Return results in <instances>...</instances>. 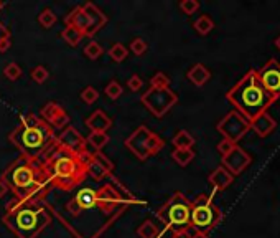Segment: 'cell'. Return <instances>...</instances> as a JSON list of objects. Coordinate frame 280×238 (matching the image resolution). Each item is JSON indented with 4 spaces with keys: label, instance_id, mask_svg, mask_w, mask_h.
<instances>
[{
    "label": "cell",
    "instance_id": "1",
    "mask_svg": "<svg viewBox=\"0 0 280 238\" xmlns=\"http://www.w3.org/2000/svg\"><path fill=\"white\" fill-rule=\"evenodd\" d=\"M99 189L83 187L61 209L46 207L75 238H101L129 205L144 203L114 175Z\"/></svg>",
    "mask_w": 280,
    "mask_h": 238
},
{
    "label": "cell",
    "instance_id": "2",
    "mask_svg": "<svg viewBox=\"0 0 280 238\" xmlns=\"http://www.w3.org/2000/svg\"><path fill=\"white\" fill-rule=\"evenodd\" d=\"M2 181L18 200L45 202L53 190L43 162H31L20 156L2 172Z\"/></svg>",
    "mask_w": 280,
    "mask_h": 238
},
{
    "label": "cell",
    "instance_id": "3",
    "mask_svg": "<svg viewBox=\"0 0 280 238\" xmlns=\"http://www.w3.org/2000/svg\"><path fill=\"white\" fill-rule=\"evenodd\" d=\"M40 162H43L48 170L53 190L56 189L61 192H73L88 178L86 157L76 156L63 149L56 141Z\"/></svg>",
    "mask_w": 280,
    "mask_h": 238
},
{
    "label": "cell",
    "instance_id": "4",
    "mask_svg": "<svg viewBox=\"0 0 280 238\" xmlns=\"http://www.w3.org/2000/svg\"><path fill=\"white\" fill-rule=\"evenodd\" d=\"M2 223L17 238H37L51 223V214L45 202L13 198L7 203Z\"/></svg>",
    "mask_w": 280,
    "mask_h": 238
},
{
    "label": "cell",
    "instance_id": "5",
    "mask_svg": "<svg viewBox=\"0 0 280 238\" xmlns=\"http://www.w3.org/2000/svg\"><path fill=\"white\" fill-rule=\"evenodd\" d=\"M277 95L270 93L262 84L259 73L256 70H251L249 73L239 79L236 86L226 93V99L236 106V111L251 123L262 112H267V109L277 101Z\"/></svg>",
    "mask_w": 280,
    "mask_h": 238
},
{
    "label": "cell",
    "instance_id": "6",
    "mask_svg": "<svg viewBox=\"0 0 280 238\" xmlns=\"http://www.w3.org/2000/svg\"><path fill=\"white\" fill-rule=\"evenodd\" d=\"M9 141L20 151L22 157L28 159L31 162H40L48 149L55 144L56 136L55 129L48 123L42 121L33 128L18 124L9 134Z\"/></svg>",
    "mask_w": 280,
    "mask_h": 238
},
{
    "label": "cell",
    "instance_id": "7",
    "mask_svg": "<svg viewBox=\"0 0 280 238\" xmlns=\"http://www.w3.org/2000/svg\"><path fill=\"white\" fill-rule=\"evenodd\" d=\"M155 215L166 228L170 230H182L190 228V217H191V200H188L182 192H175Z\"/></svg>",
    "mask_w": 280,
    "mask_h": 238
},
{
    "label": "cell",
    "instance_id": "8",
    "mask_svg": "<svg viewBox=\"0 0 280 238\" xmlns=\"http://www.w3.org/2000/svg\"><path fill=\"white\" fill-rule=\"evenodd\" d=\"M223 220V212L219 210L209 195H198L191 202V217H190V228L195 231H206L209 233L213 228H216L219 222Z\"/></svg>",
    "mask_w": 280,
    "mask_h": 238
},
{
    "label": "cell",
    "instance_id": "9",
    "mask_svg": "<svg viewBox=\"0 0 280 238\" xmlns=\"http://www.w3.org/2000/svg\"><path fill=\"white\" fill-rule=\"evenodd\" d=\"M140 101L155 117H163L178 103V95L170 88H149Z\"/></svg>",
    "mask_w": 280,
    "mask_h": 238
},
{
    "label": "cell",
    "instance_id": "10",
    "mask_svg": "<svg viewBox=\"0 0 280 238\" xmlns=\"http://www.w3.org/2000/svg\"><path fill=\"white\" fill-rule=\"evenodd\" d=\"M216 129L219 134L223 136V139H228V141L237 144V141H241L246 136V132H249L251 123L241 114V112H237L234 109V111L228 112V114L216 124Z\"/></svg>",
    "mask_w": 280,
    "mask_h": 238
},
{
    "label": "cell",
    "instance_id": "11",
    "mask_svg": "<svg viewBox=\"0 0 280 238\" xmlns=\"http://www.w3.org/2000/svg\"><path fill=\"white\" fill-rule=\"evenodd\" d=\"M56 142L58 145H61L63 149L69 151L76 156L88 157L89 154L88 144H86V137L76 128H73V126H68V128L59 132L56 136Z\"/></svg>",
    "mask_w": 280,
    "mask_h": 238
},
{
    "label": "cell",
    "instance_id": "12",
    "mask_svg": "<svg viewBox=\"0 0 280 238\" xmlns=\"http://www.w3.org/2000/svg\"><path fill=\"white\" fill-rule=\"evenodd\" d=\"M152 134V131L147 128V126H138V128L132 132V134L125 139V147H127L132 154H134L138 161H147L149 156V147H147V142H149V137Z\"/></svg>",
    "mask_w": 280,
    "mask_h": 238
},
{
    "label": "cell",
    "instance_id": "13",
    "mask_svg": "<svg viewBox=\"0 0 280 238\" xmlns=\"http://www.w3.org/2000/svg\"><path fill=\"white\" fill-rule=\"evenodd\" d=\"M251 162H252L251 154H248V152L239 147V145H236L228 156L223 157V167L228 172H231L232 175L242 174V172L251 165Z\"/></svg>",
    "mask_w": 280,
    "mask_h": 238
},
{
    "label": "cell",
    "instance_id": "14",
    "mask_svg": "<svg viewBox=\"0 0 280 238\" xmlns=\"http://www.w3.org/2000/svg\"><path fill=\"white\" fill-rule=\"evenodd\" d=\"M257 73L265 88L278 96L280 95V63L277 60L274 58L269 60V62L262 66V70Z\"/></svg>",
    "mask_w": 280,
    "mask_h": 238
},
{
    "label": "cell",
    "instance_id": "15",
    "mask_svg": "<svg viewBox=\"0 0 280 238\" xmlns=\"http://www.w3.org/2000/svg\"><path fill=\"white\" fill-rule=\"evenodd\" d=\"M83 9L86 12V15H88L89 22H91V28H89L88 37L92 38L97 32H101L104 28L106 23H108V15H106V13L101 9H99V7L94 5L92 2H86L83 5Z\"/></svg>",
    "mask_w": 280,
    "mask_h": 238
},
{
    "label": "cell",
    "instance_id": "16",
    "mask_svg": "<svg viewBox=\"0 0 280 238\" xmlns=\"http://www.w3.org/2000/svg\"><path fill=\"white\" fill-rule=\"evenodd\" d=\"M64 25L75 26V28H78L79 32L83 33L84 37H88L89 28H91V22H89L88 15H86L83 5L75 7V9H73V10L68 13V15L64 17Z\"/></svg>",
    "mask_w": 280,
    "mask_h": 238
},
{
    "label": "cell",
    "instance_id": "17",
    "mask_svg": "<svg viewBox=\"0 0 280 238\" xmlns=\"http://www.w3.org/2000/svg\"><path fill=\"white\" fill-rule=\"evenodd\" d=\"M277 128V123L275 119L272 117L267 112H262V114H259L256 119H252L251 121V129L256 132L259 137H267L269 134L275 131Z\"/></svg>",
    "mask_w": 280,
    "mask_h": 238
},
{
    "label": "cell",
    "instance_id": "18",
    "mask_svg": "<svg viewBox=\"0 0 280 238\" xmlns=\"http://www.w3.org/2000/svg\"><path fill=\"white\" fill-rule=\"evenodd\" d=\"M86 126L91 132H108L112 128V119L102 109H97L86 119Z\"/></svg>",
    "mask_w": 280,
    "mask_h": 238
},
{
    "label": "cell",
    "instance_id": "19",
    "mask_svg": "<svg viewBox=\"0 0 280 238\" xmlns=\"http://www.w3.org/2000/svg\"><path fill=\"white\" fill-rule=\"evenodd\" d=\"M208 182L215 187L216 190H226L229 187V185L234 182V175L231 174V172L226 170L223 165L221 167H216L215 170L211 172V174L208 175Z\"/></svg>",
    "mask_w": 280,
    "mask_h": 238
},
{
    "label": "cell",
    "instance_id": "20",
    "mask_svg": "<svg viewBox=\"0 0 280 238\" xmlns=\"http://www.w3.org/2000/svg\"><path fill=\"white\" fill-rule=\"evenodd\" d=\"M186 78H188L195 86L201 88V86H204L211 79V71L206 68L203 63H196V65H193L191 68L188 70V73H186Z\"/></svg>",
    "mask_w": 280,
    "mask_h": 238
},
{
    "label": "cell",
    "instance_id": "21",
    "mask_svg": "<svg viewBox=\"0 0 280 238\" xmlns=\"http://www.w3.org/2000/svg\"><path fill=\"white\" fill-rule=\"evenodd\" d=\"M111 142V137L108 132H89L86 137V144L92 149V152H102V149Z\"/></svg>",
    "mask_w": 280,
    "mask_h": 238
},
{
    "label": "cell",
    "instance_id": "22",
    "mask_svg": "<svg viewBox=\"0 0 280 238\" xmlns=\"http://www.w3.org/2000/svg\"><path fill=\"white\" fill-rule=\"evenodd\" d=\"M171 144L175 149H193V145H195V137L186 129H180L175 136L171 139Z\"/></svg>",
    "mask_w": 280,
    "mask_h": 238
},
{
    "label": "cell",
    "instance_id": "23",
    "mask_svg": "<svg viewBox=\"0 0 280 238\" xmlns=\"http://www.w3.org/2000/svg\"><path fill=\"white\" fill-rule=\"evenodd\" d=\"M86 170H88V177L94 178L96 182L112 175V174H109V172L102 167V165H99L96 161H92V159L89 157V154H88V157H86Z\"/></svg>",
    "mask_w": 280,
    "mask_h": 238
},
{
    "label": "cell",
    "instance_id": "24",
    "mask_svg": "<svg viewBox=\"0 0 280 238\" xmlns=\"http://www.w3.org/2000/svg\"><path fill=\"white\" fill-rule=\"evenodd\" d=\"M61 38L64 40V43H68L69 46L75 48V46H78L79 43H81V40L84 38V35L78 28H75V26L66 25L64 28L61 30Z\"/></svg>",
    "mask_w": 280,
    "mask_h": 238
},
{
    "label": "cell",
    "instance_id": "25",
    "mask_svg": "<svg viewBox=\"0 0 280 238\" xmlns=\"http://www.w3.org/2000/svg\"><path fill=\"white\" fill-rule=\"evenodd\" d=\"M171 159L180 165V167H186V165L195 159V151L193 149H173Z\"/></svg>",
    "mask_w": 280,
    "mask_h": 238
},
{
    "label": "cell",
    "instance_id": "26",
    "mask_svg": "<svg viewBox=\"0 0 280 238\" xmlns=\"http://www.w3.org/2000/svg\"><path fill=\"white\" fill-rule=\"evenodd\" d=\"M137 235L140 238H160V230L152 220H145L137 228Z\"/></svg>",
    "mask_w": 280,
    "mask_h": 238
},
{
    "label": "cell",
    "instance_id": "27",
    "mask_svg": "<svg viewBox=\"0 0 280 238\" xmlns=\"http://www.w3.org/2000/svg\"><path fill=\"white\" fill-rule=\"evenodd\" d=\"M193 26H195V30L199 33V35H208V33L215 28V22H213V18L209 15H201L199 18L195 20Z\"/></svg>",
    "mask_w": 280,
    "mask_h": 238
},
{
    "label": "cell",
    "instance_id": "28",
    "mask_svg": "<svg viewBox=\"0 0 280 238\" xmlns=\"http://www.w3.org/2000/svg\"><path fill=\"white\" fill-rule=\"evenodd\" d=\"M53 129H66L69 126V116H68V112H66L63 108H59L58 112L55 116H53V119L48 123Z\"/></svg>",
    "mask_w": 280,
    "mask_h": 238
},
{
    "label": "cell",
    "instance_id": "29",
    "mask_svg": "<svg viewBox=\"0 0 280 238\" xmlns=\"http://www.w3.org/2000/svg\"><path fill=\"white\" fill-rule=\"evenodd\" d=\"M56 13L53 12L50 7H46V9H43L42 12H40L38 15V23L43 26V28H51L53 25L56 23Z\"/></svg>",
    "mask_w": 280,
    "mask_h": 238
},
{
    "label": "cell",
    "instance_id": "30",
    "mask_svg": "<svg viewBox=\"0 0 280 238\" xmlns=\"http://www.w3.org/2000/svg\"><path fill=\"white\" fill-rule=\"evenodd\" d=\"M109 56L114 60L116 63H121L124 62L125 58L129 56V50H127V46L122 45V43H114L109 48Z\"/></svg>",
    "mask_w": 280,
    "mask_h": 238
},
{
    "label": "cell",
    "instance_id": "31",
    "mask_svg": "<svg viewBox=\"0 0 280 238\" xmlns=\"http://www.w3.org/2000/svg\"><path fill=\"white\" fill-rule=\"evenodd\" d=\"M104 93H106V96H108L109 99H112V101H116V99H119V98L122 96L124 88H122V84L119 83V81H116V79H112V81H109L108 84H106Z\"/></svg>",
    "mask_w": 280,
    "mask_h": 238
},
{
    "label": "cell",
    "instance_id": "32",
    "mask_svg": "<svg viewBox=\"0 0 280 238\" xmlns=\"http://www.w3.org/2000/svg\"><path fill=\"white\" fill-rule=\"evenodd\" d=\"M147 147H149V156H157L160 151L165 147V141L160 136H157L155 132H152L149 137V142H147Z\"/></svg>",
    "mask_w": 280,
    "mask_h": 238
},
{
    "label": "cell",
    "instance_id": "33",
    "mask_svg": "<svg viewBox=\"0 0 280 238\" xmlns=\"http://www.w3.org/2000/svg\"><path fill=\"white\" fill-rule=\"evenodd\" d=\"M104 48L101 46V43H97L96 40H91V42L84 46V55L89 60H99L102 56Z\"/></svg>",
    "mask_w": 280,
    "mask_h": 238
},
{
    "label": "cell",
    "instance_id": "34",
    "mask_svg": "<svg viewBox=\"0 0 280 238\" xmlns=\"http://www.w3.org/2000/svg\"><path fill=\"white\" fill-rule=\"evenodd\" d=\"M89 157L92 159V161H96L99 165H102V167L108 170L109 174H112V172H114V169H116L114 162H112L108 156H104L102 152H89Z\"/></svg>",
    "mask_w": 280,
    "mask_h": 238
},
{
    "label": "cell",
    "instance_id": "35",
    "mask_svg": "<svg viewBox=\"0 0 280 238\" xmlns=\"http://www.w3.org/2000/svg\"><path fill=\"white\" fill-rule=\"evenodd\" d=\"M4 75H5L7 79H9V81H17V79L22 78L23 70L18 63H9V65H5Z\"/></svg>",
    "mask_w": 280,
    "mask_h": 238
},
{
    "label": "cell",
    "instance_id": "36",
    "mask_svg": "<svg viewBox=\"0 0 280 238\" xmlns=\"http://www.w3.org/2000/svg\"><path fill=\"white\" fill-rule=\"evenodd\" d=\"M61 108V106H59L58 103H55V101H48L46 103L43 108H42V112H40V117L43 119L45 123H50L51 119H53V116L56 114L58 112V109Z\"/></svg>",
    "mask_w": 280,
    "mask_h": 238
},
{
    "label": "cell",
    "instance_id": "37",
    "mask_svg": "<svg viewBox=\"0 0 280 238\" xmlns=\"http://www.w3.org/2000/svg\"><path fill=\"white\" fill-rule=\"evenodd\" d=\"M150 88H170V78L163 71H157L150 79Z\"/></svg>",
    "mask_w": 280,
    "mask_h": 238
},
{
    "label": "cell",
    "instance_id": "38",
    "mask_svg": "<svg viewBox=\"0 0 280 238\" xmlns=\"http://www.w3.org/2000/svg\"><path fill=\"white\" fill-rule=\"evenodd\" d=\"M30 76H31V79L35 83H38V84H43L46 79L50 78V71L45 68L43 65H38V66H35V68L31 70V73H30Z\"/></svg>",
    "mask_w": 280,
    "mask_h": 238
},
{
    "label": "cell",
    "instance_id": "39",
    "mask_svg": "<svg viewBox=\"0 0 280 238\" xmlns=\"http://www.w3.org/2000/svg\"><path fill=\"white\" fill-rule=\"evenodd\" d=\"M79 98H81L86 104H94L99 99V91L94 86H86V88L79 93Z\"/></svg>",
    "mask_w": 280,
    "mask_h": 238
},
{
    "label": "cell",
    "instance_id": "40",
    "mask_svg": "<svg viewBox=\"0 0 280 238\" xmlns=\"http://www.w3.org/2000/svg\"><path fill=\"white\" fill-rule=\"evenodd\" d=\"M147 48H149V45H147L145 40L140 38V37H137V38H134V40L130 42V45H129L127 50H130L135 56H142L144 53L147 51Z\"/></svg>",
    "mask_w": 280,
    "mask_h": 238
},
{
    "label": "cell",
    "instance_id": "41",
    "mask_svg": "<svg viewBox=\"0 0 280 238\" xmlns=\"http://www.w3.org/2000/svg\"><path fill=\"white\" fill-rule=\"evenodd\" d=\"M180 10H182L185 15H193L199 10V2L198 0H182L180 2Z\"/></svg>",
    "mask_w": 280,
    "mask_h": 238
},
{
    "label": "cell",
    "instance_id": "42",
    "mask_svg": "<svg viewBox=\"0 0 280 238\" xmlns=\"http://www.w3.org/2000/svg\"><path fill=\"white\" fill-rule=\"evenodd\" d=\"M237 144H234V142H231V141H228V139H223V141H219L218 142V145H216V149H218V152L221 154L223 157L224 156H228L229 152L236 147Z\"/></svg>",
    "mask_w": 280,
    "mask_h": 238
},
{
    "label": "cell",
    "instance_id": "43",
    "mask_svg": "<svg viewBox=\"0 0 280 238\" xmlns=\"http://www.w3.org/2000/svg\"><path fill=\"white\" fill-rule=\"evenodd\" d=\"M127 86H129V90L130 91H140L142 90V86H144V79L140 78L138 75H134V76H130L129 79H127Z\"/></svg>",
    "mask_w": 280,
    "mask_h": 238
},
{
    "label": "cell",
    "instance_id": "44",
    "mask_svg": "<svg viewBox=\"0 0 280 238\" xmlns=\"http://www.w3.org/2000/svg\"><path fill=\"white\" fill-rule=\"evenodd\" d=\"M171 238H191L190 228H182V230H175L171 233Z\"/></svg>",
    "mask_w": 280,
    "mask_h": 238
},
{
    "label": "cell",
    "instance_id": "45",
    "mask_svg": "<svg viewBox=\"0 0 280 238\" xmlns=\"http://www.w3.org/2000/svg\"><path fill=\"white\" fill-rule=\"evenodd\" d=\"M10 46H12V37H5V38L0 40V53L7 51Z\"/></svg>",
    "mask_w": 280,
    "mask_h": 238
},
{
    "label": "cell",
    "instance_id": "46",
    "mask_svg": "<svg viewBox=\"0 0 280 238\" xmlns=\"http://www.w3.org/2000/svg\"><path fill=\"white\" fill-rule=\"evenodd\" d=\"M5 37H12V33H10V30L7 28V26L2 22H0V40L5 38Z\"/></svg>",
    "mask_w": 280,
    "mask_h": 238
},
{
    "label": "cell",
    "instance_id": "47",
    "mask_svg": "<svg viewBox=\"0 0 280 238\" xmlns=\"http://www.w3.org/2000/svg\"><path fill=\"white\" fill-rule=\"evenodd\" d=\"M9 187H7V184L2 181V178H0V198H2V197H5L7 194H9Z\"/></svg>",
    "mask_w": 280,
    "mask_h": 238
},
{
    "label": "cell",
    "instance_id": "48",
    "mask_svg": "<svg viewBox=\"0 0 280 238\" xmlns=\"http://www.w3.org/2000/svg\"><path fill=\"white\" fill-rule=\"evenodd\" d=\"M191 238H209V235L206 233V231H195V233L191 235Z\"/></svg>",
    "mask_w": 280,
    "mask_h": 238
},
{
    "label": "cell",
    "instance_id": "49",
    "mask_svg": "<svg viewBox=\"0 0 280 238\" xmlns=\"http://www.w3.org/2000/svg\"><path fill=\"white\" fill-rule=\"evenodd\" d=\"M275 46L280 50V35H278V37H277V40H275Z\"/></svg>",
    "mask_w": 280,
    "mask_h": 238
},
{
    "label": "cell",
    "instance_id": "50",
    "mask_svg": "<svg viewBox=\"0 0 280 238\" xmlns=\"http://www.w3.org/2000/svg\"><path fill=\"white\" fill-rule=\"evenodd\" d=\"M4 7H5V4H4V2H0V12L4 10Z\"/></svg>",
    "mask_w": 280,
    "mask_h": 238
}]
</instances>
